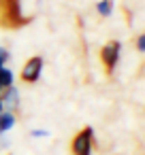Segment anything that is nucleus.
Wrapping results in <instances>:
<instances>
[{"instance_id":"obj_1","label":"nucleus","mask_w":145,"mask_h":155,"mask_svg":"<svg viewBox=\"0 0 145 155\" xmlns=\"http://www.w3.org/2000/svg\"><path fill=\"white\" fill-rule=\"evenodd\" d=\"M92 144H94V130L85 127L73 138V153L75 155H92Z\"/></svg>"},{"instance_id":"obj_2","label":"nucleus","mask_w":145,"mask_h":155,"mask_svg":"<svg viewBox=\"0 0 145 155\" xmlns=\"http://www.w3.org/2000/svg\"><path fill=\"white\" fill-rule=\"evenodd\" d=\"M41 72H43V58H30L26 64H24V68H22V79L26 81V83H34V81H39L41 79Z\"/></svg>"},{"instance_id":"obj_3","label":"nucleus","mask_w":145,"mask_h":155,"mask_svg":"<svg viewBox=\"0 0 145 155\" xmlns=\"http://www.w3.org/2000/svg\"><path fill=\"white\" fill-rule=\"evenodd\" d=\"M119 53H122V45H119L117 41H111V43H107V45L102 47L100 55H102V62L107 64L109 70L115 68V64H117V60H119Z\"/></svg>"},{"instance_id":"obj_4","label":"nucleus","mask_w":145,"mask_h":155,"mask_svg":"<svg viewBox=\"0 0 145 155\" xmlns=\"http://www.w3.org/2000/svg\"><path fill=\"white\" fill-rule=\"evenodd\" d=\"M0 100H2V104H5V110H11V113H13V108L19 104V89H17L15 85L7 87V89L2 91V96H0Z\"/></svg>"},{"instance_id":"obj_5","label":"nucleus","mask_w":145,"mask_h":155,"mask_svg":"<svg viewBox=\"0 0 145 155\" xmlns=\"http://www.w3.org/2000/svg\"><path fill=\"white\" fill-rule=\"evenodd\" d=\"M13 81H15V74H13V70L11 68H0V96H2V91L7 89V87H11L13 85Z\"/></svg>"},{"instance_id":"obj_6","label":"nucleus","mask_w":145,"mask_h":155,"mask_svg":"<svg viewBox=\"0 0 145 155\" xmlns=\"http://www.w3.org/2000/svg\"><path fill=\"white\" fill-rule=\"evenodd\" d=\"M13 125H15V115L11 110H5L2 115H0V136L7 134Z\"/></svg>"},{"instance_id":"obj_7","label":"nucleus","mask_w":145,"mask_h":155,"mask_svg":"<svg viewBox=\"0 0 145 155\" xmlns=\"http://www.w3.org/2000/svg\"><path fill=\"white\" fill-rule=\"evenodd\" d=\"M96 11H98L102 17H109V15L113 13V2H111V0H98Z\"/></svg>"},{"instance_id":"obj_8","label":"nucleus","mask_w":145,"mask_h":155,"mask_svg":"<svg viewBox=\"0 0 145 155\" xmlns=\"http://www.w3.org/2000/svg\"><path fill=\"white\" fill-rule=\"evenodd\" d=\"M9 58H11V55H9V51H7V49H0V68H5V66H7Z\"/></svg>"},{"instance_id":"obj_9","label":"nucleus","mask_w":145,"mask_h":155,"mask_svg":"<svg viewBox=\"0 0 145 155\" xmlns=\"http://www.w3.org/2000/svg\"><path fill=\"white\" fill-rule=\"evenodd\" d=\"M136 51H139V53H143V51H145V36H143V34H139V36H136Z\"/></svg>"},{"instance_id":"obj_10","label":"nucleus","mask_w":145,"mask_h":155,"mask_svg":"<svg viewBox=\"0 0 145 155\" xmlns=\"http://www.w3.org/2000/svg\"><path fill=\"white\" fill-rule=\"evenodd\" d=\"M32 136L34 138H45V136H49V132L47 130H32Z\"/></svg>"},{"instance_id":"obj_11","label":"nucleus","mask_w":145,"mask_h":155,"mask_svg":"<svg viewBox=\"0 0 145 155\" xmlns=\"http://www.w3.org/2000/svg\"><path fill=\"white\" fill-rule=\"evenodd\" d=\"M0 147H9V138L2 134V136H0Z\"/></svg>"},{"instance_id":"obj_12","label":"nucleus","mask_w":145,"mask_h":155,"mask_svg":"<svg viewBox=\"0 0 145 155\" xmlns=\"http://www.w3.org/2000/svg\"><path fill=\"white\" fill-rule=\"evenodd\" d=\"M5 113V104H2V100H0V115Z\"/></svg>"},{"instance_id":"obj_13","label":"nucleus","mask_w":145,"mask_h":155,"mask_svg":"<svg viewBox=\"0 0 145 155\" xmlns=\"http://www.w3.org/2000/svg\"><path fill=\"white\" fill-rule=\"evenodd\" d=\"M0 49H2V47H0Z\"/></svg>"}]
</instances>
